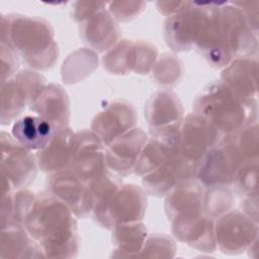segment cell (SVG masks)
I'll use <instances>...</instances> for the list:
<instances>
[{
	"label": "cell",
	"instance_id": "obj_17",
	"mask_svg": "<svg viewBox=\"0 0 259 259\" xmlns=\"http://www.w3.org/2000/svg\"><path fill=\"white\" fill-rule=\"evenodd\" d=\"M147 134L139 127L124 133L105 149L106 165L109 170L120 176L134 172L136 162L148 142Z\"/></svg>",
	"mask_w": 259,
	"mask_h": 259
},
{
	"label": "cell",
	"instance_id": "obj_38",
	"mask_svg": "<svg viewBox=\"0 0 259 259\" xmlns=\"http://www.w3.org/2000/svg\"><path fill=\"white\" fill-rule=\"evenodd\" d=\"M35 196L36 194L28 189H16L13 197L12 215L9 223H15L24 226V223L33 206Z\"/></svg>",
	"mask_w": 259,
	"mask_h": 259
},
{
	"label": "cell",
	"instance_id": "obj_39",
	"mask_svg": "<svg viewBox=\"0 0 259 259\" xmlns=\"http://www.w3.org/2000/svg\"><path fill=\"white\" fill-rule=\"evenodd\" d=\"M108 4V12L116 21H130L141 14L145 7L146 2L137 1H112Z\"/></svg>",
	"mask_w": 259,
	"mask_h": 259
},
{
	"label": "cell",
	"instance_id": "obj_13",
	"mask_svg": "<svg viewBox=\"0 0 259 259\" xmlns=\"http://www.w3.org/2000/svg\"><path fill=\"white\" fill-rule=\"evenodd\" d=\"M220 10L226 41L232 58H247L256 55L258 34L251 29L242 11L232 2H222Z\"/></svg>",
	"mask_w": 259,
	"mask_h": 259
},
{
	"label": "cell",
	"instance_id": "obj_28",
	"mask_svg": "<svg viewBox=\"0 0 259 259\" xmlns=\"http://www.w3.org/2000/svg\"><path fill=\"white\" fill-rule=\"evenodd\" d=\"M98 66V56L91 49H78L71 53L62 66V79L67 84L78 83L89 77Z\"/></svg>",
	"mask_w": 259,
	"mask_h": 259
},
{
	"label": "cell",
	"instance_id": "obj_27",
	"mask_svg": "<svg viewBox=\"0 0 259 259\" xmlns=\"http://www.w3.org/2000/svg\"><path fill=\"white\" fill-rule=\"evenodd\" d=\"M148 237L146 226L140 222L125 223L112 229V256L138 257Z\"/></svg>",
	"mask_w": 259,
	"mask_h": 259
},
{
	"label": "cell",
	"instance_id": "obj_14",
	"mask_svg": "<svg viewBox=\"0 0 259 259\" xmlns=\"http://www.w3.org/2000/svg\"><path fill=\"white\" fill-rule=\"evenodd\" d=\"M48 191L63 201L77 218L92 213L94 201L88 185L70 169L50 174L47 181Z\"/></svg>",
	"mask_w": 259,
	"mask_h": 259
},
{
	"label": "cell",
	"instance_id": "obj_40",
	"mask_svg": "<svg viewBox=\"0 0 259 259\" xmlns=\"http://www.w3.org/2000/svg\"><path fill=\"white\" fill-rule=\"evenodd\" d=\"M0 57H1V82L11 79L17 73L19 66V60L17 54L4 45H0Z\"/></svg>",
	"mask_w": 259,
	"mask_h": 259
},
{
	"label": "cell",
	"instance_id": "obj_9",
	"mask_svg": "<svg viewBox=\"0 0 259 259\" xmlns=\"http://www.w3.org/2000/svg\"><path fill=\"white\" fill-rule=\"evenodd\" d=\"M184 110L178 96L170 90L155 92L146 103L145 116L152 137H168L179 133Z\"/></svg>",
	"mask_w": 259,
	"mask_h": 259
},
{
	"label": "cell",
	"instance_id": "obj_2",
	"mask_svg": "<svg viewBox=\"0 0 259 259\" xmlns=\"http://www.w3.org/2000/svg\"><path fill=\"white\" fill-rule=\"evenodd\" d=\"M1 45L12 49L31 69H51L59 57L54 29L49 21L18 13L2 15Z\"/></svg>",
	"mask_w": 259,
	"mask_h": 259
},
{
	"label": "cell",
	"instance_id": "obj_6",
	"mask_svg": "<svg viewBox=\"0 0 259 259\" xmlns=\"http://www.w3.org/2000/svg\"><path fill=\"white\" fill-rule=\"evenodd\" d=\"M217 248L225 254H240L258 240V223L242 210L230 209L214 221Z\"/></svg>",
	"mask_w": 259,
	"mask_h": 259
},
{
	"label": "cell",
	"instance_id": "obj_19",
	"mask_svg": "<svg viewBox=\"0 0 259 259\" xmlns=\"http://www.w3.org/2000/svg\"><path fill=\"white\" fill-rule=\"evenodd\" d=\"M204 186L194 179L182 181L165 195V212L170 222L202 211Z\"/></svg>",
	"mask_w": 259,
	"mask_h": 259
},
{
	"label": "cell",
	"instance_id": "obj_3",
	"mask_svg": "<svg viewBox=\"0 0 259 259\" xmlns=\"http://www.w3.org/2000/svg\"><path fill=\"white\" fill-rule=\"evenodd\" d=\"M194 112L224 135L235 132L257 121V99L236 96L222 81L207 84L193 102Z\"/></svg>",
	"mask_w": 259,
	"mask_h": 259
},
{
	"label": "cell",
	"instance_id": "obj_31",
	"mask_svg": "<svg viewBox=\"0 0 259 259\" xmlns=\"http://www.w3.org/2000/svg\"><path fill=\"white\" fill-rule=\"evenodd\" d=\"M133 40L119 39L102 57L103 67L111 74L125 75L132 72Z\"/></svg>",
	"mask_w": 259,
	"mask_h": 259
},
{
	"label": "cell",
	"instance_id": "obj_1",
	"mask_svg": "<svg viewBox=\"0 0 259 259\" xmlns=\"http://www.w3.org/2000/svg\"><path fill=\"white\" fill-rule=\"evenodd\" d=\"M75 214L51 192L36 194L24 227L36 241L45 257L77 256L78 234Z\"/></svg>",
	"mask_w": 259,
	"mask_h": 259
},
{
	"label": "cell",
	"instance_id": "obj_36",
	"mask_svg": "<svg viewBox=\"0 0 259 259\" xmlns=\"http://www.w3.org/2000/svg\"><path fill=\"white\" fill-rule=\"evenodd\" d=\"M176 244L174 240L165 234H154L148 236L138 257L169 258L174 257Z\"/></svg>",
	"mask_w": 259,
	"mask_h": 259
},
{
	"label": "cell",
	"instance_id": "obj_4",
	"mask_svg": "<svg viewBox=\"0 0 259 259\" xmlns=\"http://www.w3.org/2000/svg\"><path fill=\"white\" fill-rule=\"evenodd\" d=\"M147 195L136 184H121L109 197L98 202L92 211L94 220L104 229L112 230L125 223L140 222L145 214Z\"/></svg>",
	"mask_w": 259,
	"mask_h": 259
},
{
	"label": "cell",
	"instance_id": "obj_32",
	"mask_svg": "<svg viewBox=\"0 0 259 259\" xmlns=\"http://www.w3.org/2000/svg\"><path fill=\"white\" fill-rule=\"evenodd\" d=\"M152 73L158 84L163 87H172L178 84L183 76V64L175 55L164 54L157 59Z\"/></svg>",
	"mask_w": 259,
	"mask_h": 259
},
{
	"label": "cell",
	"instance_id": "obj_23",
	"mask_svg": "<svg viewBox=\"0 0 259 259\" xmlns=\"http://www.w3.org/2000/svg\"><path fill=\"white\" fill-rule=\"evenodd\" d=\"M74 135L69 126L60 128L51 142L36 152L37 166L42 172L53 174L69 169Z\"/></svg>",
	"mask_w": 259,
	"mask_h": 259
},
{
	"label": "cell",
	"instance_id": "obj_22",
	"mask_svg": "<svg viewBox=\"0 0 259 259\" xmlns=\"http://www.w3.org/2000/svg\"><path fill=\"white\" fill-rule=\"evenodd\" d=\"M258 62L251 57L233 59L223 70L221 78L228 88L243 99H257Z\"/></svg>",
	"mask_w": 259,
	"mask_h": 259
},
{
	"label": "cell",
	"instance_id": "obj_11",
	"mask_svg": "<svg viewBox=\"0 0 259 259\" xmlns=\"http://www.w3.org/2000/svg\"><path fill=\"white\" fill-rule=\"evenodd\" d=\"M224 134L195 112L187 114L178 133V144L181 154L189 161L199 163L205 153L217 146Z\"/></svg>",
	"mask_w": 259,
	"mask_h": 259
},
{
	"label": "cell",
	"instance_id": "obj_33",
	"mask_svg": "<svg viewBox=\"0 0 259 259\" xmlns=\"http://www.w3.org/2000/svg\"><path fill=\"white\" fill-rule=\"evenodd\" d=\"M227 136L243 162L258 159L259 135L257 121Z\"/></svg>",
	"mask_w": 259,
	"mask_h": 259
},
{
	"label": "cell",
	"instance_id": "obj_29",
	"mask_svg": "<svg viewBox=\"0 0 259 259\" xmlns=\"http://www.w3.org/2000/svg\"><path fill=\"white\" fill-rule=\"evenodd\" d=\"M28 100L14 78L1 82V123L8 124L19 116Z\"/></svg>",
	"mask_w": 259,
	"mask_h": 259
},
{
	"label": "cell",
	"instance_id": "obj_30",
	"mask_svg": "<svg viewBox=\"0 0 259 259\" xmlns=\"http://www.w3.org/2000/svg\"><path fill=\"white\" fill-rule=\"evenodd\" d=\"M234 195L229 186L214 185L205 187L203 195L202 211L206 215L215 219L232 209Z\"/></svg>",
	"mask_w": 259,
	"mask_h": 259
},
{
	"label": "cell",
	"instance_id": "obj_16",
	"mask_svg": "<svg viewBox=\"0 0 259 259\" xmlns=\"http://www.w3.org/2000/svg\"><path fill=\"white\" fill-rule=\"evenodd\" d=\"M135 107L125 100H114L99 111L91 122V131L105 148L115 139L134 128L137 123Z\"/></svg>",
	"mask_w": 259,
	"mask_h": 259
},
{
	"label": "cell",
	"instance_id": "obj_35",
	"mask_svg": "<svg viewBox=\"0 0 259 259\" xmlns=\"http://www.w3.org/2000/svg\"><path fill=\"white\" fill-rule=\"evenodd\" d=\"M158 59L157 48L146 40H133L132 45V72L148 74L152 71Z\"/></svg>",
	"mask_w": 259,
	"mask_h": 259
},
{
	"label": "cell",
	"instance_id": "obj_18",
	"mask_svg": "<svg viewBox=\"0 0 259 259\" xmlns=\"http://www.w3.org/2000/svg\"><path fill=\"white\" fill-rule=\"evenodd\" d=\"M171 225L172 234L178 241L201 252H213L217 249L214 221L205 213L177 219Z\"/></svg>",
	"mask_w": 259,
	"mask_h": 259
},
{
	"label": "cell",
	"instance_id": "obj_12",
	"mask_svg": "<svg viewBox=\"0 0 259 259\" xmlns=\"http://www.w3.org/2000/svg\"><path fill=\"white\" fill-rule=\"evenodd\" d=\"M198 165L186 159L178 147L168 159L154 171L142 177V184L146 193L154 196H165L178 183L194 179Z\"/></svg>",
	"mask_w": 259,
	"mask_h": 259
},
{
	"label": "cell",
	"instance_id": "obj_26",
	"mask_svg": "<svg viewBox=\"0 0 259 259\" xmlns=\"http://www.w3.org/2000/svg\"><path fill=\"white\" fill-rule=\"evenodd\" d=\"M178 147V134L152 137L148 140L136 162L134 172L143 177L160 167Z\"/></svg>",
	"mask_w": 259,
	"mask_h": 259
},
{
	"label": "cell",
	"instance_id": "obj_44",
	"mask_svg": "<svg viewBox=\"0 0 259 259\" xmlns=\"http://www.w3.org/2000/svg\"><path fill=\"white\" fill-rule=\"evenodd\" d=\"M242 211L248 215L250 219L258 223V203H257V195L244 197V200L241 203Z\"/></svg>",
	"mask_w": 259,
	"mask_h": 259
},
{
	"label": "cell",
	"instance_id": "obj_10",
	"mask_svg": "<svg viewBox=\"0 0 259 259\" xmlns=\"http://www.w3.org/2000/svg\"><path fill=\"white\" fill-rule=\"evenodd\" d=\"M1 175L15 187L24 188L35 177L37 162L31 151L17 142L12 135L1 132Z\"/></svg>",
	"mask_w": 259,
	"mask_h": 259
},
{
	"label": "cell",
	"instance_id": "obj_8",
	"mask_svg": "<svg viewBox=\"0 0 259 259\" xmlns=\"http://www.w3.org/2000/svg\"><path fill=\"white\" fill-rule=\"evenodd\" d=\"M243 163L227 135L222 141L209 149L201 159L196 178L204 186L232 184L238 167Z\"/></svg>",
	"mask_w": 259,
	"mask_h": 259
},
{
	"label": "cell",
	"instance_id": "obj_7",
	"mask_svg": "<svg viewBox=\"0 0 259 259\" xmlns=\"http://www.w3.org/2000/svg\"><path fill=\"white\" fill-rule=\"evenodd\" d=\"M69 169L86 184L108 172L105 146L93 131L75 133Z\"/></svg>",
	"mask_w": 259,
	"mask_h": 259
},
{
	"label": "cell",
	"instance_id": "obj_5",
	"mask_svg": "<svg viewBox=\"0 0 259 259\" xmlns=\"http://www.w3.org/2000/svg\"><path fill=\"white\" fill-rule=\"evenodd\" d=\"M222 2H201L202 17L195 49L213 68L226 67L232 60L221 18Z\"/></svg>",
	"mask_w": 259,
	"mask_h": 259
},
{
	"label": "cell",
	"instance_id": "obj_37",
	"mask_svg": "<svg viewBox=\"0 0 259 259\" xmlns=\"http://www.w3.org/2000/svg\"><path fill=\"white\" fill-rule=\"evenodd\" d=\"M13 78L25 94L28 100V105L37 97L47 85L46 79L41 74L28 69L18 71Z\"/></svg>",
	"mask_w": 259,
	"mask_h": 259
},
{
	"label": "cell",
	"instance_id": "obj_21",
	"mask_svg": "<svg viewBox=\"0 0 259 259\" xmlns=\"http://www.w3.org/2000/svg\"><path fill=\"white\" fill-rule=\"evenodd\" d=\"M119 26L106 9H102L80 23L83 41L94 52L110 50L119 40Z\"/></svg>",
	"mask_w": 259,
	"mask_h": 259
},
{
	"label": "cell",
	"instance_id": "obj_25",
	"mask_svg": "<svg viewBox=\"0 0 259 259\" xmlns=\"http://www.w3.org/2000/svg\"><path fill=\"white\" fill-rule=\"evenodd\" d=\"M1 258H44L45 255L24 226L9 223L2 227Z\"/></svg>",
	"mask_w": 259,
	"mask_h": 259
},
{
	"label": "cell",
	"instance_id": "obj_15",
	"mask_svg": "<svg viewBox=\"0 0 259 259\" xmlns=\"http://www.w3.org/2000/svg\"><path fill=\"white\" fill-rule=\"evenodd\" d=\"M202 17V4L188 1L179 12L168 16L164 33L167 45L175 52L189 51L194 47Z\"/></svg>",
	"mask_w": 259,
	"mask_h": 259
},
{
	"label": "cell",
	"instance_id": "obj_34",
	"mask_svg": "<svg viewBox=\"0 0 259 259\" xmlns=\"http://www.w3.org/2000/svg\"><path fill=\"white\" fill-rule=\"evenodd\" d=\"M258 159L247 160L238 167L232 184L237 194L243 197L257 195Z\"/></svg>",
	"mask_w": 259,
	"mask_h": 259
},
{
	"label": "cell",
	"instance_id": "obj_20",
	"mask_svg": "<svg viewBox=\"0 0 259 259\" xmlns=\"http://www.w3.org/2000/svg\"><path fill=\"white\" fill-rule=\"evenodd\" d=\"M28 107L32 112L50 121L57 131L69 126V96L59 84H47Z\"/></svg>",
	"mask_w": 259,
	"mask_h": 259
},
{
	"label": "cell",
	"instance_id": "obj_42",
	"mask_svg": "<svg viewBox=\"0 0 259 259\" xmlns=\"http://www.w3.org/2000/svg\"><path fill=\"white\" fill-rule=\"evenodd\" d=\"M243 13L251 29L258 34V1H236L232 2Z\"/></svg>",
	"mask_w": 259,
	"mask_h": 259
},
{
	"label": "cell",
	"instance_id": "obj_41",
	"mask_svg": "<svg viewBox=\"0 0 259 259\" xmlns=\"http://www.w3.org/2000/svg\"><path fill=\"white\" fill-rule=\"evenodd\" d=\"M107 3L92 1H77L73 4L72 14L76 21L83 22L98 11L105 9Z\"/></svg>",
	"mask_w": 259,
	"mask_h": 259
},
{
	"label": "cell",
	"instance_id": "obj_24",
	"mask_svg": "<svg viewBox=\"0 0 259 259\" xmlns=\"http://www.w3.org/2000/svg\"><path fill=\"white\" fill-rule=\"evenodd\" d=\"M56 127L39 115L26 114L16 119L11 135L30 151L42 150L56 134Z\"/></svg>",
	"mask_w": 259,
	"mask_h": 259
},
{
	"label": "cell",
	"instance_id": "obj_43",
	"mask_svg": "<svg viewBox=\"0 0 259 259\" xmlns=\"http://www.w3.org/2000/svg\"><path fill=\"white\" fill-rule=\"evenodd\" d=\"M187 3L188 1H158L156 5L159 12L168 17L181 11Z\"/></svg>",
	"mask_w": 259,
	"mask_h": 259
}]
</instances>
